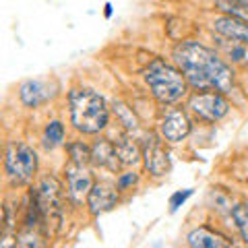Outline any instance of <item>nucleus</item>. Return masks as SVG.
<instances>
[{
    "label": "nucleus",
    "instance_id": "obj_6",
    "mask_svg": "<svg viewBox=\"0 0 248 248\" xmlns=\"http://www.w3.org/2000/svg\"><path fill=\"white\" fill-rule=\"evenodd\" d=\"M188 106L192 108V112L207 122L221 120L230 112L228 99L219 91H197L195 95H190Z\"/></svg>",
    "mask_w": 248,
    "mask_h": 248
},
{
    "label": "nucleus",
    "instance_id": "obj_2",
    "mask_svg": "<svg viewBox=\"0 0 248 248\" xmlns=\"http://www.w3.org/2000/svg\"><path fill=\"white\" fill-rule=\"evenodd\" d=\"M68 99H71V120L77 130L85 135H95L106 128L110 112L102 95L91 89H73Z\"/></svg>",
    "mask_w": 248,
    "mask_h": 248
},
{
    "label": "nucleus",
    "instance_id": "obj_3",
    "mask_svg": "<svg viewBox=\"0 0 248 248\" xmlns=\"http://www.w3.org/2000/svg\"><path fill=\"white\" fill-rule=\"evenodd\" d=\"M145 81L153 97L161 104H176L186 95V77L164 60H153L145 71Z\"/></svg>",
    "mask_w": 248,
    "mask_h": 248
},
{
    "label": "nucleus",
    "instance_id": "obj_21",
    "mask_svg": "<svg viewBox=\"0 0 248 248\" xmlns=\"http://www.w3.org/2000/svg\"><path fill=\"white\" fill-rule=\"evenodd\" d=\"M68 153H71V161L73 164H83L87 166L91 161V149L83 143H71L68 145Z\"/></svg>",
    "mask_w": 248,
    "mask_h": 248
},
{
    "label": "nucleus",
    "instance_id": "obj_5",
    "mask_svg": "<svg viewBox=\"0 0 248 248\" xmlns=\"http://www.w3.org/2000/svg\"><path fill=\"white\" fill-rule=\"evenodd\" d=\"M4 170L13 184H25L33 178L37 170V155L29 145L11 141L4 153Z\"/></svg>",
    "mask_w": 248,
    "mask_h": 248
},
{
    "label": "nucleus",
    "instance_id": "obj_12",
    "mask_svg": "<svg viewBox=\"0 0 248 248\" xmlns=\"http://www.w3.org/2000/svg\"><path fill=\"white\" fill-rule=\"evenodd\" d=\"M91 161L99 168H106L110 172H118L120 168V157L116 153V145H112L108 139H99L91 147Z\"/></svg>",
    "mask_w": 248,
    "mask_h": 248
},
{
    "label": "nucleus",
    "instance_id": "obj_10",
    "mask_svg": "<svg viewBox=\"0 0 248 248\" xmlns=\"http://www.w3.org/2000/svg\"><path fill=\"white\" fill-rule=\"evenodd\" d=\"M213 29L221 37H228V40H234V42L248 46V21H244V19L223 15V17H217L213 21Z\"/></svg>",
    "mask_w": 248,
    "mask_h": 248
},
{
    "label": "nucleus",
    "instance_id": "obj_9",
    "mask_svg": "<svg viewBox=\"0 0 248 248\" xmlns=\"http://www.w3.org/2000/svg\"><path fill=\"white\" fill-rule=\"evenodd\" d=\"M143 157H145L147 172L153 176H164L170 170V155L155 135H149V139H147V143L143 147Z\"/></svg>",
    "mask_w": 248,
    "mask_h": 248
},
{
    "label": "nucleus",
    "instance_id": "obj_14",
    "mask_svg": "<svg viewBox=\"0 0 248 248\" xmlns=\"http://www.w3.org/2000/svg\"><path fill=\"white\" fill-rule=\"evenodd\" d=\"M44 226H31V223H23L19 230L17 242L21 248H46V238H44Z\"/></svg>",
    "mask_w": 248,
    "mask_h": 248
},
{
    "label": "nucleus",
    "instance_id": "obj_13",
    "mask_svg": "<svg viewBox=\"0 0 248 248\" xmlns=\"http://www.w3.org/2000/svg\"><path fill=\"white\" fill-rule=\"evenodd\" d=\"M190 248H232L226 238L209 228H197L188 234Z\"/></svg>",
    "mask_w": 248,
    "mask_h": 248
},
{
    "label": "nucleus",
    "instance_id": "obj_15",
    "mask_svg": "<svg viewBox=\"0 0 248 248\" xmlns=\"http://www.w3.org/2000/svg\"><path fill=\"white\" fill-rule=\"evenodd\" d=\"M48 99V91H46L44 83L40 81H25L21 85V102L29 106V108H35L44 104Z\"/></svg>",
    "mask_w": 248,
    "mask_h": 248
},
{
    "label": "nucleus",
    "instance_id": "obj_4",
    "mask_svg": "<svg viewBox=\"0 0 248 248\" xmlns=\"http://www.w3.org/2000/svg\"><path fill=\"white\" fill-rule=\"evenodd\" d=\"M31 195H33L37 207H40L44 228L48 232H56L62 221V199H64L62 184L54 176H48L44 178L37 186V190L31 192Z\"/></svg>",
    "mask_w": 248,
    "mask_h": 248
},
{
    "label": "nucleus",
    "instance_id": "obj_8",
    "mask_svg": "<svg viewBox=\"0 0 248 248\" xmlns=\"http://www.w3.org/2000/svg\"><path fill=\"white\" fill-rule=\"evenodd\" d=\"M66 180H68V197L73 199V203H83V199L89 197V192L93 188L91 172L87 166L83 164H68L66 168Z\"/></svg>",
    "mask_w": 248,
    "mask_h": 248
},
{
    "label": "nucleus",
    "instance_id": "obj_22",
    "mask_svg": "<svg viewBox=\"0 0 248 248\" xmlns=\"http://www.w3.org/2000/svg\"><path fill=\"white\" fill-rule=\"evenodd\" d=\"M114 112L118 114V118L122 120V124H124L126 128H135V126H137V118H135V114H133V110H130L128 106L116 102V104H114Z\"/></svg>",
    "mask_w": 248,
    "mask_h": 248
},
{
    "label": "nucleus",
    "instance_id": "obj_1",
    "mask_svg": "<svg viewBox=\"0 0 248 248\" xmlns=\"http://www.w3.org/2000/svg\"><path fill=\"white\" fill-rule=\"evenodd\" d=\"M174 60L197 91L226 93L234 85V73L219 54L199 42H182L174 48Z\"/></svg>",
    "mask_w": 248,
    "mask_h": 248
},
{
    "label": "nucleus",
    "instance_id": "obj_16",
    "mask_svg": "<svg viewBox=\"0 0 248 248\" xmlns=\"http://www.w3.org/2000/svg\"><path fill=\"white\" fill-rule=\"evenodd\" d=\"M116 153H118V157L124 166H135L141 159V149H139V145L130 137H122L116 143Z\"/></svg>",
    "mask_w": 248,
    "mask_h": 248
},
{
    "label": "nucleus",
    "instance_id": "obj_20",
    "mask_svg": "<svg viewBox=\"0 0 248 248\" xmlns=\"http://www.w3.org/2000/svg\"><path fill=\"white\" fill-rule=\"evenodd\" d=\"M232 217L236 221V228L240 232L244 242H248V205H236L232 209Z\"/></svg>",
    "mask_w": 248,
    "mask_h": 248
},
{
    "label": "nucleus",
    "instance_id": "obj_18",
    "mask_svg": "<svg viewBox=\"0 0 248 248\" xmlns=\"http://www.w3.org/2000/svg\"><path fill=\"white\" fill-rule=\"evenodd\" d=\"M217 9L230 17H238L248 21V0H217Z\"/></svg>",
    "mask_w": 248,
    "mask_h": 248
},
{
    "label": "nucleus",
    "instance_id": "obj_17",
    "mask_svg": "<svg viewBox=\"0 0 248 248\" xmlns=\"http://www.w3.org/2000/svg\"><path fill=\"white\" fill-rule=\"evenodd\" d=\"M219 48L226 52V56L232 62L242 64V66H248V46L246 44H240V42H234V40L223 37V40H219Z\"/></svg>",
    "mask_w": 248,
    "mask_h": 248
},
{
    "label": "nucleus",
    "instance_id": "obj_25",
    "mask_svg": "<svg viewBox=\"0 0 248 248\" xmlns=\"http://www.w3.org/2000/svg\"><path fill=\"white\" fill-rule=\"evenodd\" d=\"M106 17H112V4L110 2L106 4Z\"/></svg>",
    "mask_w": 248,
    "mask_h": 248
},
{
    "label": "nucleus",
    "instance_id": "obj_19",
    "mask_svg": "<svg viewBox=\"0 0 248 248\" xmlns=\"http://www.w3.org/2000/svg\"><path fill=\"white\" fill-rule=\"evenodd\" d=\"M62 141H64V126H62V122H58V120L50 122L44 133V145L48 147V149H54V147H58Z\"/></svg>",
    "mask_w": 248,
    "mask_h": 248
},
{
    "label": "nucleus",
    "instance_id": "obj_24",
    "mask_svg": "<svg viewBox=\"0 0 248 248\" xmlns=\"http://www.w3.org/2000/svg\"><path fill=\"white\" fill-rule=\"evenodd\" d=\"M190 195H192V190H190V188L180 190V192H174V195H172V199H170V207H172V211H176V209L180 207V205H182L184 201L188 199Z\"/></svg>",
    "mask_w": 248,
    "mask_h": 248
},
{
    "label": "nucleus",
    "instance_id": "obj_23",
    "mask_svg": "<svg viewBox=\"0 0 248 248\" xmlns=\"http://www.w3.org/2000/svg\"><path fill=\"white\" fill-rule=\"evenodd\" d=\"M137 180H139V176H137L135 172H130V174H122V176L118 178V182H116V188H118V190H126L128 186L137 184Z\"/></svg>",
    "mask_w": 248,
    "mask_h": 248
},
{
    "label": "nucleus",
    "instance_id": "obj_11",
    "mask_svg": "<svg viewBox=\"0 0 248 248\" xmlns=\"http://www.w3.org/2000/svg\"><path fill=\"white\" fill-rule=\"evenodd\" d=\"M116 203H118V190L112 188L110 184H93V188L87 197L89 211L93 215L110 211Z\"/></svg>",
    "mask_w": 248,
    "mask_h": 248
},
{
    "label": "nucleus",
    "instance_id": "obj_7",
    "mask_svg": "<svg viewBox=\"0 0 248 248\" xmlns=\"http://www.w3.org/2000/svg\"><path fill=\"white\" fill-rule=\"evenodd\" d=\"M159 130H161V135H164L166 141L180 143L190 133V120H188V116L184 114V110L170 108L159 122Z\"/></svg>",
    "mask_w": 248,
    "mask_h": 248
}]
</instances>
